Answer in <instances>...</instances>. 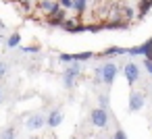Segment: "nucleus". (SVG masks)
Masks as SVG:
<instances>
[{"label": "nucleus", "mask_w": 152, "mask_h": 139, "mask_svg": "<svg viewBox=\"0 0 152 139\" xmlns=\"http://www.w3.org/2000/svg\"><path fill=\"white\" fill-rule=\"evenodd\" d=\"M79 75H81V62H71V64H67V69H65V73H63V85H65L67 89H71V87L75 85V81H77Z\"/></svg>", "instance_id": "1"}, {"label": "nucleus", "mask_w": 152, "mask_h": 139, "mask_svg": "<svg viewBox=\"0 0 152 139\" xmlns=\"http://www.w3.org/2000/svg\"><path fill=\"white\" fill-rule=\"evenodd\" d=\"M90 120L96 129H106L108 127V110H102V108H94L90 112Z\"/></svg>", "instance_id": "2"}, {"label": "nucleus", "mask_w": 152, "mask_h": 139, "mask_svg": "<svg viewBox=\"0 0 152 139\" xmlns=\"http://www.w3.org/2000/svg\"><path fill=\"white\" fill-rule=\"evenodd\" d=\"M65 17H67V11H63V9L58 7V2H56V7H54V9H52V13L48 15L46 23H48L50 27H61V25L65 23Z\"/></svg>", "instance_id": "3"}, {"label": "nucleus", "mask_w": 152, "mask_h": 139, "mask_svg": "<svg viewBox=\"0 0 152 139\" xmlns=\"http://www.w3.org/2000/svg\"><path fill=\"white\" fill-rule=\"evenodd\" d=\"M146 104V96L142 91H129V112H140Z\"/></svg>", "instance_id": "4"}, {"label": "nucleus", "mask_w": 152, "mask_h": 139, "mask_svg": "<svg viewBox=\"0 0 152 139\" xmlns=\"http://www.w3.org/2000/svg\"><path fill=\"white\" fill-rule=\"evenodd\" d=\"M127 54H131V56H144V58H148V56H152V38H150L148 42H144V44H140V46H133V48H127Z\"/></svg>", "instance_id": "5"}, {"label": "nucleus", "mask_w": 152, "mask_h": 139, "mask_svg": "<svg viewBox=\"0 0 152 139\" xmlns=\"http://www.w3.org/2000/svg\"><path fill=\"white\" fill-rule=\"evenodd\" d=\"M117 73H119V67H117L115 62H104V64H102V83L110 85V83L115 81Z\"/></svg>", "instance_id": "6"}, {"label": "nucleus", "mask_w": 152, "mask_h": 139, "mask_svg": "<svg viewBox=\"0 0 152 139\" xmlns=\"http://www.w3.org/2000/svg\"><path fill=\"white\" fill-rule=\"evenodd\" d=\"M25 127H27L29 131H40V129L46 127V116H44L42 112H36V114H31V116L25 120Z\"/></svg>", "instance_id": "7"}, {"label": "nucleus", "mask_w": 152, "mask_h": 139, "mask_svg": "<svg viewBox=\"0 0 152 139\" xmlns=\"http://www.w3.org/2000/svg\"><path fill=\"white\" fill-rule=\"evenodd\" d=\"M123 75H125L127 83H129V85H133V83L140 79V67H137V64H133V62H127V64L123 67Z\"/></svg>", "instance_id": "8"}, {"label": "nucleus", "mask_w": 152, "mask_h": 139, "mask_svg": "<svg viewBox=\"0 0 152 139\" xmlns=\"http://www.w3.org/2000/svg\"><path fill=\"white\" fill-rule=\"evenodd\" d=\"M63 110L61 108H54V110H50V114H48V118H46V127L48 129H56V127H61V122H63Z\"/></svg>", "instance_id": "9"}, {"label": "nucleus", "mask_w": 152, "mask_h": 139, "mask_svg": "<svg viewBox=\"0 0 152 139\" xmlns=\"http://www.w3.org/2000/svg\"><path fill=\"white\" fill-rule=\"evenodd\" d=\"M54 7H56V2H50V0H42V2H38V4H36V9H38V11H42V13H46V15H50Z\"/></svg>", "instance_id": "10"}, {"label": "nucleus", "mask_w": 152, "mask_h": 139, "mask_svg": "<svg viewBox=\"0 0 152 139\" xmlns=\"http://www.w3.org/2000/svg\"><path fill=\"white\" fill-rule=\"evenodd\" d=\"M71 9H73V11H75L77 15H83V13L88 11V2H86V0H73Z\"/></svg>", "instance_id": "11"}, {"label": "nucleus", "mask_w": 152, "mask_h": 139, "mask_svg": "<svg viewBox=\"0 0 152 139\" xmlns=\"http://www.w3.org/2000/svg\"><path fill=\"white\" fill-rule=\"evenodd\" d=\"M19 44H21V33H19V31L11 33L9 40H7V46H9V48H19Z\"/></svg>", "instance_id": "12"}, {"label": "nucleus", "mask_w": 152, "mask_h": 139, "mask_svg": "<svg viewBox=\"0 0 152 139\" xmlns=\"http://www.w3.org/2000/svg\"><path fill=\"white\" fill-rule=\"evenodd\" d=\"M115 54H127V48H119V46H110L102 52V56H115Z\"/></svg>", "instance_id": "13"}, {"label": "nucleus", "mask_w": 152, "mask_h": 139, "mask_svg": "<svg viewBox=\"0 0 152 139\" xmlns=\"http://www.w3.org/2000/svg\"><path fill=\"white\" fill-rule=\"evenodd\" d=\"M150 9H152V0H144V2H140V4H137V11H140V15H137V17L142 19V17H144V15H146Z\"/></svg>", "instance_id": "14"}, {"label": "nucleus", "mask_w": 152, "mask_h": 139, "mask_svg": "<svg viewBox=\"0 0 152 139\" xmlns=\"http://www.w3.org/2000/svg\"><path fill=\"white\" fill-rule=\"evenodd\" d=\"M96 54L92 52V50H88V52H79V54H73V60L75 62H81V60H90V58H94Z\"/></svg>", "instance_id": "15"}, {"label": "nucleus", "mask_w": 152, "mask_h": 139, "mask_svg": "<svg viewBox=\"0 0 152 139\" xmlns=\"http://www.w3.org/2000/svg\"><path fill=\"white\" fill-rule=\"evenodd\" d=\"M77 25H79V23H77V21H75V19H73V21H71V19H65V23H63V25H61V27H63V29H65V31H69V33H73V29H75V27H77Z\"/></svg>", "instance_id": "16"}, {"label": "nucleus", "mask_w": 152, "mask_h": 139, "mask_svg": "<svg viewBox=\"0 0 152 139\" xmlns=\"http://www.w3.org/2000/svg\"><path fill=\"white\" fill-rule=\"evenodd\" d=\"M98 102H100V106H98V108H102V110H108V104H110V100H108V96H106V93H100V96H98Z\"/></svg>", "instance_id": "17"}, {"label": "nucleus", "mask_w": 152, "mask_h": 139, "mask_svg": "<svg viewBox=\"0 0 152 139\" xmlns=\"http://www.w3.org/2000/svg\"><path fill=\"white\" fill-rule=\"evenodd\" d=\"M0 139H15V129L13 127H7L2 131V135H0Z\"/></svg>", "instance_id": "18"}, {"label": "nucleus", "mask_w": 152, "mask_h": 139, "mask_svg": "<svg viewBox=\"0 0 152 139\" xmlns=\"http://www.w3.org/2000/svg\"><path fill=\"white\" fill-rule=\"evenodd\" d=\"M58 60H61L63 64H71V62H75V60H73V54H65V52L58 54Z\"/></svg>", "instance_id": "19"}, {"label": "nucleus", "mask_w": 152, "mask_h": 139, "mask_svg": "<svg viewBox=\"0 0 152 139\" xmlns=\"http://www.w3.org/2000/svg\"><path fill=\"white\" fill-rule=\"evenodd\" d=\"M40 50H42L40 46H23L21 48V52H27V54H38Z\"/></svg>", "instance_id": "20"}, {"label": "nucleus", "mask_w": 152, "mask_h": 139, "mask_svg": "<svg viewBox=\"0 0 152 139\" xmlns=\"http://www.w3.org/2000/svg\"><path fill=\"white\" fill-rule=\"evenodd\" d=\"M7 71H9L7 62H4V60H0V79H4V77H7Z\"/></svg>", "instance_id": "21"}, {"label": "nucleus", "mask_w": 152, "mask_h": 139, "mask_svg": "<svg viewBox=\"0 0 152 139\" xmlns=\"http://www.w3.org/2000/svg\"><path fill=\"white\" fill-rule=\"evenodd\" d=\"M94 81H96V83H102V67H98V69L94 71Z\"/></svg>", "instance_id": "22"}, {"label": "nucleus", "mask_w": 152, "mask_h": 139, "mask_svg": "<svg viewBox=\"0 0 152 139\" xmlns=\"http://www.w3.org/2000/svg\"><path fill=\"white\" fill-rule=\"evenodd\" d=\"M113 139H127V135H125V131H123V129H117V131H115V135H113Z\"/></svg>", "instance_id": "23"}, {"label": "nucleus", "mask_w": 152, "mask_h": 139, "mask_svg": "<svg viewBox=\"0 0 152 139\" xmlns=\"http://www.w3.org/2000/svg\"><path fill=\"white\" fill-rule=\"evenodd\" d=\"M144 67H146V69H148V73L152 75V56H148V58L144 60Z\"/></svg>", "instance_id": "24"}, {"label": "nucleus", "mask_w": 152, "mask_h": 139, "mask_svg": "<svg viewBox=\"0 0 152 139\" xmlns=\"http://www.w3.org/2000/svg\"><path fill=\"white\" fill-rule=\"evenodd\" d=\"M31 7H34V4H31V2H21V9H25V11H29V9H31Z\"/></svg>", "instance_id": "25"}, {"label": "nucleus", "mask_w": 152, "mask_h": 139, "mask_svg": "<svg viewBox=\"0 0 152 139\" xmlns=\"http://www.w3.org/2000/svg\"><path fill=\"white\" fill-rule=\"evenodd\" d=\"M0 102H2V91H0Z\"/></svg>", "instance_id": "26"}, {"label": "nucleus", "mask_w": 152, "mask_h": 139, "mask_svg": "<svg viewBox=\"0 0 152 139\" xmlns=\"http://www.w3.org/2000/svg\"><path fill=\"white\" fill-rule=\"evenodd\" d=\"M31 139H38V137H31Z\"/></svg>", "instance_id": "27"}]
</instances>
